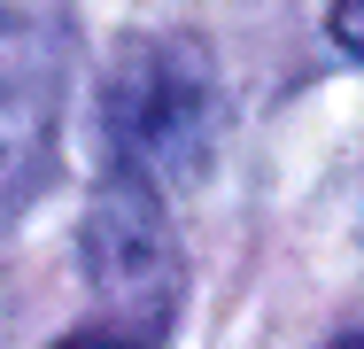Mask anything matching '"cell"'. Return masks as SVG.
<instances>
[{
	"label": "cell",
	"mask_w": 364,
	"mask_h": 349,
	"mask_svg": "<svg viewBox=\"0 0 364 349\" xmlns=\"http://www.w3.org/2000/svg\"><path fill=\"white\" fill-rule=\"evenodd\" d=\"M210 117H218L210 63L186 39H132L117 55V70H109V147H117V171H132L147 187L186 179L210 155Z\"/></svg>",
	"instance_id": "obj_1"
},
{
	"label": "cell",
	"mask_w": 364,
	"mask_h": 349,
	"mask_svg": "<svg viewBox=\"0 0 364 349\" xmlns=\"http://www.w3.org/2000/svg\"><path fill=\"white\" fill-rule=\"evenodd\" d=\"M85 272H93V287L117 303V318H132V326H163V318H171L178 264H171L163 202H155L147 179L117 171V179L101 187V202L85 217Z\"/></svg>",
	"instance_id": "obj_2"
},
{
	"label": "cell",
	"mask_w": 364,
	"mask_h": 349,
	"mask_svg": "<svg viewBox=\"0 0 364 349\" xmlns=\"http://www.w3.org/2000/svg\"><path fill=\"white\" fill-rule=\"evenodd\" d=\"M55 109H63V63L47 24L0 8V202H16L47 171Z\"/></svg>",
	"instance_id": "obj_3"
},
{
	"label": "cell",
	"mask_w": 364,
	"mask_h": 349,
	"mask_svg": "<svg viewBox=\"0 0 364 349\" xmlns=\"http://www.w3.org/2000/svg\"><path fill=\"white\" fill-rule=\"evenodd\" d=\"M163 342V326H132V318H101V326H77L63 334L55 349H155Z\"/></svg>",
	"instance_id": "obj_4"
},
{
	"label": "cell",
	"mask_w": 364,
	"mask_h": 349,
	"mask_svg": "<svg viewBox=\"0 0 364 349\" xmlns=\"http://www.w3.org/2000/svg\"><path fill=\"white\" fill-rule=\"evenodd\" d=\"M333 47H349V55H364V0H333Z\"/></svg>",
	"instance_id": "obj_5"
},
{
	"label": "cell",
	"mask_w": 364,
	"mask_h": 349,
	"mask_svg": "<svg viewBox=\"0 0 364 349\" xmlns=\"http://www.w3.org/2000/svg\"><path fill=\"white\" fill-rule=\"evenodd\" d=\"M333 349H364V334H341V342H333Z\"/></svg>",
	"instance_id": "obj_6"
}]
</instances>
